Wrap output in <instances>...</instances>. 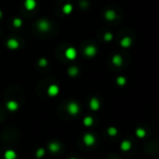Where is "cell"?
<instances>
[{"mask_svg":"<svg viewBox=\"0 0 159 159\" xmlns=\"http://www.w3.org/2000/svg\"><path fill=\"white\" fill-rule=\"evenodd\" d=\"M78 69L77 67H71V69H69V74L70 75V76H72V77H74V76H76V75L78 74Z\"/></svg>","mask_w":159,"mask_h":159,"instance_id":"obj_23","label":"cell"},{"mask_svg":"<svg viewBox=\"0 0 159 159\" xmlns=\"http://www.w3.org/2000/svg\"><path fill=\"white\" fill-rule=\"evenodd\" d=\"M4 157H5V159H16L17 156H16V153L13 150H7L4 154Z\"/></svg>","mask_w":159,"mask_h":159,"instance_id":"obj_13","label":"cell"},{"mask_svg":"<svg viewBox=\"0 0 159 159\" xmlns=\"http://www.w3.org/2000/svg\"><path fill=\"white\" fill-rule=\"evenodd\" d=\"M83 142L87 146H92L95 142V138L92 134H85L84 137H83Z\"/></svg>","mask_w":159,"mask_h":159,"instance_id":"obj_3","label":"cell"},{"mask_svg":"<svg viewBox=\"0 0 159 159\" xmlns=\"http://www.w3.org/2000/svg\"><path fill=\"white\" fill-rule=\"evenodd\" d=\"M7 109L10 110V111H15V110H17L18 108H19V105H18V103L14 101V100H10V101H8L7 102Z\"/></svg>","mask_w":159,"mask_h":159,"instance_id":"obj_9","label":"cell"},{"mask_svg":"<svg viewBox=\"0 0 159 159\" xmlns=\"http://www.w3.org/2000/svg\"><path fill=\"white\" fill-rule=\"evenodd\" d=\"M72 10H73V7L72 5H70V4H66V5L63 7V12L66 15L70 14Z\"/></svg>","mask_w":159,"mask_h":159,"instance_id":"obj_18","label":"cell"},{"mask_svg":"<svg viewBox=\"0 0 159 159\" xmlns=\"http://www.w3.org/2000/svg\"><path fill=\"white\" fill-rule=\"evenodd\" d=\"M131 147H132V143L129 140H124L122 141L121 145H120V148L122 151H124V152H128V151L131 149Z\"/></svg>","mask_w":159,"mask_h":159,"instance_id":"obj_11","label":"cell"},{"mask_svg":"<svg viewBox=\"0 0 159 159\" xmlns=\"http://www.w3.org/2000/svg\"><path fill=\"white\" fill-rule=\"evenodd\" d=\"M112 38H113V36H112V34H111V33H106L104 35V39L106 41H110Z\"/></svg>","mask_w":159,"mask_h":159,"instance_id":"obj_25","label":"cell"},{"mask_svg":"<svg viewBox=\"0 0 159 159\" xmlns=\"http://www.w3.org/2000/svg\"><path fill=\"white\" fill-rule=\"evenodd\" d=\"M70 159H77V158H75V157H72V158H70Z\"/></svg>","mask_w":159,"mask_h":159,"instance_id":"obj_28","label":"cell"},{"mask_svg":"<svg viewBox=\"0 0 159 159\" xmlns=\"http://www.w3.org/2000/svg\"><path fill=\"white\" fill-rule=\"evenodd\" d=\"M108 134L110 137H114L118 134V130H117V128H115V127L110 126L108 128Z\"/></svg>","mask_w":159,"mask_h":159,"instance_id":"obj_21","label":"cell"},{"mask_svg":"<svg viewBox=\"0 0 159 159\" xmlns=\"http://www.w3.org/2000/svg\"><path fill=\"white\" fill-rule=\"evenodd\" d=\"M22 23H23V22H22L21 19L16 18V19L13 20V25H14L15 27H20V26L22 25Z\"/></svg>","mask_w":159,"mask_h":159,"instance_id":"obj_24","label":"cell"},{"mask_svg":"<svg viewBox=\"0 0 159 159\" xmlns=\"http://www.w3.org/2000/svg\"><path fill=\"white\" fill-rule=\"evenodd\" d=\"M136 136L140 138H143L146 137V130L142 127H138L136 129Z\"/></svg>","mask_w":159,"mask_h":159,"instance_id":"obj_17","label":"cell"},{"mask_svg":"<svg viewBox=\"0 0 159 159\" xmlns=\"http://www.w3.org/2000/svg\"><path fill=\"white\" fill-rule=\"evenodd\" d=\"M25 7L27 10H33L37 7V2H36V0H25Z\"/></svg>","mask_w":159,"mask_h":159,"instance_id":"obj_10","label":"cell"},{"mask_svg":"<svg viewBox=\"0 0 159 159\" xmlns=\"http://www.w3.org/2000/svg\"><path fill=\"white\" fill-rule=\"evenodd\" d=\"M7 46L10 50H15V49H17V48H19L20 44H19V41L16 40L15 38H10V39L8 40Z\"/></svg>","mask_w":159,"mask_h":159,"instance_id":"obj_8","label":"cell"},{"mask_svg":"<svg viewBox=\"0 0 159 159\" xmlns=\"http://www.w3.org/2000/svg\"><path fill=\"white\" fill-rule=\"evenodd\" d=\"M49 150L51 153H57L59 150H60V145L57 142H51L49 145Z\"/></svg>","mask_w":159,"mask_h":159,"instance_id":"obj_15","label":"cell"},{"mask_svg":"<svg viewBox=\"0 0 159 159\" xmlns=\"http://www.w3.org/2000/svg\"><path fill=\"white\" fill-rule=\"evenodd\" d=\"M65 55L67 59H69V60H74V59L77 57V51L75 50L74 48L69 47L66 50Z\"/></svg>","mask_w":159,"mask_h":159,"instance_id":"obj_2","label":"cell"},{"mask_svg":"<svg viewBox=\"0 0 159 159\" xmlns=\"http://www.w3.org/2000/svg\"><path fill=\"white\" fill-rule=\"evenodd\" d=\"M116 13L114 12L113 10H107L105 13V18L108 20V21H113V20L116 19Z\"/></svg>","mask_w":159,"mask_h":159,"instance_id":"obj_14","label":"cell"},{"mask_svg":"<svg viewBox=\"0 0 159 159\" xmlns=\"http://www.w3.org/2000/svg\"><path fill=\"white\" fill-rule=\"evenodd\" d=\"M112 64L114 66H122V64H123V58L120 56V55H114V56L112 57Z\"/></svg>","mask_w":159,"mask_h":159,"instance_id":"obj_16","label":"cell"},{"mask_svg":"<svg viewBox=\"0 0 159 159\" xmlns=\"http://www.w3.org/2000/svg\"><path fill=\"white\" fill-rule=\"evenodd\" d=\"M116 83L119 86H124L126 83V79L124 76H120L116 79Z\"/></svg>","mask_w":159,"mask_h":159,"instance_id":"obj_20","label":"cell"},{"mask_svg":"<svg viewBox=\"0 0 159 159\" xmlns=\"http://www.w3.org/2000/svg\"><path fill=\"white\" fill-rule=\"evenodd\" d=\"M1 17H2V12L0 11V18H1Z\"/></svg>","mask_w":159,"mask_h":159,"instance_id":"obj_27","label":"cell"},{"mask_svg":"<svg viewBox=\"0 0 159 159\" xmlns=\"http://www.w3.org/2000/svg\"><path fill=\"white\" fill-rule=\"evenodd\" d=\"M94 124V119L91 116H87L83 119V125L85 126H91Z\"/></svg>","mask_w":159,"mask_h":159,"instance_id":"obj_19","label":"cell"},{"mask_svg":"<svg viewBox=\"0 0 159 159\" xmlns=\"http://www.w3.org/2000/svg\"><path fill=\"white\" fill-rule=\"evenodd\" d=\"M120 44L123 48H129L132 44V39L129 37H125L122 38V40L120 41Z\"/></svg>","mask_w":159,"mask_h":159,"instance_id":"obj_12","label":"cell"},{"mask_svg":"<svg viewBox=\"0 0 159 159\" xmlns=\"http://www.w3.org/2000/svg\"><path fill=\"white\" fill-rule=\"evenodd\" d=\"M47 64H48V62H47V60L45 58H42V59H40V60L38 61V65L40 66H46Z\"/></svg>","mask_w":159,"mask_h":159,"instance_id":"obj_26","label":"cell"},{"mask_svg":"<svg viewBox=\"0 0 159 159\" xmlns=\"http://www.w3.org/2000/svg\"><path fill=\"white\" fill-rule=\"evenodd\" d=\"M59 87L56 85V84H51L49 88H48V91H47V93L48 95H50V97H56V95L59 94Z\"/></svg>","mask_w":159,"mask_h":159,"instance_id":"obj_6","label":"cell"},{"mask_svg":"<svg viewBox=\"0 0 159 159\" xmlns=\"http://www.w3.org/2000/svg\"><path fill=\"white\" fill-rule=\"evenodd\" d=\"M97 48H95V46L93 45H90V46H87L85 48V50H84V53L86 56H88V57H93L95 56V54H97Z\"/></svg>","mask_w":159,"mask_h":159,"instance_id":"obj_5","label":"cell"},{"mask_svg":"<svg viewBox=\"0 0 159 159\" xmlns=\"http://www.w3.org/2000/svg\"><path fill=\"white\" fill-rule=\"evenodd\" d=\"M69 113L71 115H77L80 111V106L78 105V103L76 102H70L69 105H67L66 108Z\"/></svg>","mask_w":159,"mask_h":159,"instance_id":"obj_1","label":"cell"},{"mask_svg":"<svg viewBox=\"0 0 159 159\" xmlns=\"http://www.w3.org/2000/svg\"><path fill=\"white\" fill-rule=\"evenodd\" d=\"M89 106H90V109L91 110L95 111V110H99V108H100V102H99V100H98L97 97H93L90 100Z\"/></svg>","mask_w":159,"mask_h":159,"instance_id":"obj_7","label":"cell"},{"mask_svg":"<svg viewBox=\"0 0 159 159\" xmlns=\"http://www.w3.org/2000/svg\"><path fill=\"white\" fill-rule=\"evenodd\" d=\"M38 29L42 31V32H46L50 29V23L48 21H46V20H40L38 23Z\"/></svg>","mask_w":159,"mask_h":159,"instance_id":"obj_4","label":"cell"},{"mask_svg":"<svg viewBox=\"0 0 159 159\" xmlns=\"http://www.w3.org/2000/svg\"><path fill=\"white\" fill-rule=\"evenodd\" d=\"M44 154H45L44 148H39L37 150V152H36V156H37V158H41L44 156Z\"/></svg>","mask_w":159,"mask_h":159,"instance_id":"obj_22","label":"cell"}]
</instances>
